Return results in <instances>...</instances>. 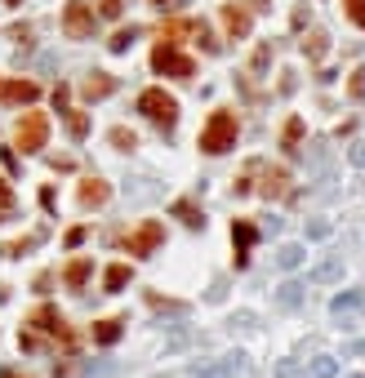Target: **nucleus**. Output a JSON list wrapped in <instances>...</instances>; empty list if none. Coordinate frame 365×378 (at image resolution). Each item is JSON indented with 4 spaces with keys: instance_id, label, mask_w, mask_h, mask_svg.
I'll return each mask as SVG.
<instances>
[{
    "instance_id": "f257e3e1",
    "label": "nucleus",
    "mask_w": 365,
    "mask_h": 378,
    "mask_svg": "<svg viewBox=\"0 0 365 378\" xmlns=\"http://www.w3.org/2000/svg\"><path fill=\"white\" fill-rule=\"evenodd\" d=\"M27 325H31V330L18 334V343H23L27 352H36V348H40V334H45V338H54V343H67V348H72V330H67V321H62V311H58V307H36Z\"/></svg>"
},
{
    "instance_id": "f03ea898",
    "label": "nucleus",
    "mask_w": 365,
    "mask_h": 378,
    "mask_svg": "<svg viewBox=\"0 0 365 378\" xmlns=\"http://www.w3.org/2000/svg\"><path fill=\"white\" fill-rule=\"evenodd\" d=\"M236 134H241L236 116H231V111H214V116H209V125L201 129V152H209V156H223L227 147H236Z\"/></svg>"
},
{
    "instance_id": "7ed1b4c3",
    "label": "nucleus",
    "mask_w": 365,
    "mask_h": 378,
    "mask_svg": "<svg viewBox=\"0 0 365 378\" xmlns=\"http://www.w3.org/2000/svg\"><path fill=\"white\" fill-rule=\"evenodd\" d=\"M138 111H143L152 125L174 129V121H178V98L165 94V89H143V94H138Z\"/></svg>"
},
{
    "instance_id": "20e7f679",
    "label": "nucleus",
    "mask_w": 365,
    "mask_h": 378,
    "mask_svg": "<svg viewBox=\"0 0 365 378\" xmlns=\"http://www.w3.org/2000/svg\"><path fill=\"white\" fill-rule=\"evenodd\" d=\"M152 72L174 76V80H192V76H196V58L178 54V49H174L170 40H160V45L152 49Z\"/></svg>"
},
{
    "instance_id": "39448f33",
    "label": "nucleus",
    "mask_w": 365,
    "mask_h": 378,
    "mask_svg": "<svg viewBox=\"0 0 365 378\" xmlns=\"http://www.w3.org/2000/svg\"><path fill=\"white\" fill-rule=\"evenodd\" d=\"M49 138V121H45V111H23L18 125H13V143L23 147V152H40Z\"/></svg>"
},
{
    "instance_id": "423d86ee",
    "label": "nucleus",
    "mask_w": 365,
    "mask_h": 378,
    "mask_svg": "<svg viewBox=\"0 0 365 378\" xmlns=\"http://www.w3.org/2000/svg\"><path fill=\"white\" fill-rule=\"evenodd\" d=\"M62 31H67V40H89L94 36V5L72 0V5L62 9Z\"/></svg>"
},
{
    "instance_id": "0eeeda50",
    "label": "nucleus",
    "mask_w": 365,
    "mask_h": 378,
    "mask_svg": "<svg viewBox=\"0 0 365 378\" xmlns=\"http://www.w3.org/2000/svg\"><path fill=\"white\" fill-rule=\"evenodd\" d=\"M160 240H165V227H160L156 218H147L138 232H129V236H125V250H129V254H138V258H147V254H156V250H160Z\"/></svg>"
},
{
    "instance_id": "6e6552de",
    "label": "nucleus",
    "mask_w": 365,
    "mask_h": 378,
    "mask_svg": "<svg viewBox=\"0 0 365 378\" xmlns=\"http://www.w3.org/2000/svg\"><path fill=\"white\" fill-rule=\"evenodd\" d=\"M250 23H254L250 0H231V5H223V27H227V36H231V40L250 36Z\"/></svg>"
},
{
    "instance_id": "1a4fd4ad",
    "label": "nucleus",
    "mask_w": 365,
    "mask_h": 378,
    "mask_svg": "<svg viewBox=\"0 0 365 378\" xmlns=\"http://www.w3.org/2000/svg\"><path fill=\"white\" fill-rule=\"evenodd\" d=\"M258 196L263 201H285L290 196V169L285 165H268L263 169V183H258Z\"/></svg>"
},
{
    "instance_id": "9d476101",
    "label": "nucleus",
    "mask_w": 365,
    "mask_h": 378,
    "mask_svg": "<svg viewBox=\"0 0 365 378\" xmlns=\"http://www.w3.org/2000/svg\"><path fill=\"white\" fill-rule=\"evenodd\" d=\"M241 369H245V356H241V352H231V356H219L214 365H196L187 378H236Z\"/></svg>"
},
{
    "instance_id": "9b49d317",
    "label": "nucleus",
    "mask_w": 365,
    "mask_h": 378,
    "mask_svg": "<svg viewBox=\"0 0 365 378\" xmlns=\"http://www.w3.org/2000/svg\"><path fill=\"white\" fill-rule=\"evenodd\" d=\"M254 240H258V227H254V223H245V218H236V223H231V245H236V267H245V262H250Z\"/></svg>"
},
{
    "instance_id": "f8f14e48",
    "label": "nucleus",
    "mask_w": 365,
    "mask_h": 378,
    "mask_svg": "<svg viewBox=\"0 0 365 378\" xmlns=\"http://www.w3.org/2000/svg\"><path fill=\"white\" fill-rule=\"evenodd\" d=\"M0 98H5V103H36L40 85L36 80H0Z\"/></svg>"
},
{
    "instance_id": "ddd939ff",
    "label": "nucleus",
    "mask_w": 365,
    "mask_h": 378,
    "mask_svg": "<svg viewBox=\"0 0 365 378\" xmlns=\"http://www.w3.org/2000/svg\"><path fill=\"white\" fill-rule=\"evenodd\" d=\"M107 196H111V187L103 183V178H85V183L76 187L80 209H98V205H107Z\"/></svg>"
},
{
    "instance_id": "4468645a",
    "label": "nucleus",
    "mask_w": 365,
    "mask_h": 378,
    "mask_svg": "<svg viewBox=\"0 0 365 378\" xmlns=\"http://www.w3.org/2000/svg\"><path fill=\"white\" fill-rule=\"evenodd\" d=\"M111 89H116V80H111L107 72H94V76L85 80V85H80V94H85V98H89V103H98V98H107Z\"/></svg>"
},
{
    "instance_id": "2eb2a0df",
    "label": "nucleus",
    "mask_w": 365,
    "mask_h": 378,
    "mask_svg": "<svg viewBox=\"0 0 365 378\" xmlns=\"http://www.w3.org/2000/svg\"><path fill=\"white\" fill-rule=\"evenodd\" d=\"M121 330H125V321H121V316H107V321H98V325H94V343H103V348H111V343L121 338Z\"/></svg>"
},
{
    "instance_id": "dca6fc26",
    "label": "nucleus",
    "mask_w": 365,
    "mask_h": 378,
    "mask_svg": "<svg viewBox=\"0 0 365 378\" xmlns=\"http://www.w3.org/2000/svg\"><path fill=\"white\" fill-rule=\"evenodd\" d=\"M339 276H343V258H325V262L312 267V281L317 285H329V281H339Z\"/></svg>"
},
{
    "instance_id": "f3484780",
    "label": "nucleus",
    "mask_w": 365,
    "mask_h": 378,
    "mask_svg": "<svg viewBox=\"0 0 365 378\" xmlns=\"http://www.w3.org/2000/svg\"><path fill=\"white\" fill-rule=\"evenodd\" d=\"M89 272H94V262L89 258H76L67 272H62V281H67L72 289H85V281H89Z\"/></svg>"
},
{
    "instance_id": "a211bd4d",
    "label": "nucleus",
    "mask_w": 365,
    "mask_h": 378,
    "mask_svg": "<svg viewBox=\"0 0 365 378\" xmlns=\"http://www.w3.org/2000/svg\"><path fill=\"white\" fill-rule=\"evenodd\" d=\"M125 285H129V267H125V262H111L107 276H103V289H107V294H121Z\"/></svg>"
},
{
    "instance_id": "6ab92c4d",
    "label": "nucleus",
    "mask_w": 365,
    "mask_h": 378,
    "mask_svg": "<svg viewBox=\"0 0 365 378\" xmlns=\"http://www.w3.org/2000/svg\"><path fill=\"white\" fill-rule=\"evenodd\" d=\"M303 258H307L303 245H280V250H276V267H280V272H294Z\"/></svg>"
},
{
    "instance_id": "aec40b11",
    "label": "nucleus",
    "mask_w": 365,
    "mask_h": 378,
    "mask_svg": "<svg viewBox=\"0 0 365 378\" xmlns=\"http://www.w3.org/2000/svg\"><path fill=\"white\" fill-rule=\"evenodd\" d=\"M298 143H303V121L290 116V121H285V134H280V147H285V152H303Z\"/></svg>"
},
{
    "instance_id": "412c9836",
    "label": "nucleus",
    "mask_w": 365,
    "mask_h": 378,
    "mask_svg": "<svg viewBox=\"0 0 365 378\" xmlns=\"http://www.w3.org/2000/svg\"><path fill=\"white\" fill-rule=\"evenodd\" d=\"M303 54H307L312 62H321V58L329 54V36H325V31H312V36L303 40Z\"/></svg>"
},
{
    "instance_id": "4be33fe9",
    "label": "nucleus",
    "mask_w": 365,
    "mask_h": 378,
    "mask_svg": "<svg viewBox=\"0 0 365 378\" xmlns=\"http://www.w3.org/2000/svg\"><path fill=\"white\" fill-rule=\"evenodd\" d=\"M40 240H45V232H31V236H23V240H9V245H5L0 254H5V258H23L27 250H36Z\"/></svg>"
},
{
    "instance_id": "5701e85b",
    "label": "nucleus",
    "mask_w": 365,
    "mask_h": 378,
    "mask_svg": "<svg viewBox=\"0 0 365 378\" xmlns=\"http://www.w3.org/2000/svg\"><path fill=\"white\" fill-rule=\"evenodd\" d=\"M107 143L116 147V152H134V147H138V134H134V129H125V125H116L111 134H107Z\"/></svg>"
},
{
    "instance_id": "b1692460",
    "label": "nucleus",
    "mask_w": 365,
    "mask_h": 378,
    "mask_svg": "<svg viewBox=\"0 0 365 378\" xmlns=\"http://www.w3.org/2000/svg\"><path fill=\"white\" fill-rule=\"evenodd\" d=\"M361 303H365V294H361V289H347V294H339V299L329 303V311H334V316H343V311H356Z\"/></svg>"
},
{
    "instance_id": "393cba45",
    "label": "nucleus",
    "mask_w": 365,
    "mask_h": 378,
    "mask_svg": "<svg viewBox=\"0 0 365 378\" xmlns=\"http://www.w3.org/2000/svg\"><path fill=\"white\" fill-rule=\"evenodd\" d=\"M174 218H182L187 227H205V213L196 209L192 201H178V205H174Z\"/></svg>"
},
{
    "instance_id": "a878e982",
    "label": "nucleus",
    "mask_w": 365,
    "mask_h": 378,
    "mask_svg": "<svg viewBox=\"0 0 365 378\" xmlns=\"http://www.w3.org/2000/svg\"><path fill=\"white\" fill-rule=\"evenodd\" d=\"M276 303H280V307H298V303H303V285H298V281H285V285L276 289Z\"/></svg>"
},
{
    "instance_id": "bb28decb",
    "label": "nucleus",
    "mask_w": 365,
    "mask_h": 378,
    "mask_svg": "<svg viewBox=\"0 0 365 378\" xmlns=\"http://www.w3.org/2000/svg\"><path fill=\"white\" fill-rule=\"evenodd\" d=\"M134 36H138V27H121V31L107 40V49H111V54H125V49L134 45Z\"/></svg>"
},
{
    "instance_id": "cd10ccee",
    "label": "nucleus",
    "mask_w": 365,
    "mask_h": 378,
    "mask_svg": "<svg viewBox=\"0 0 365 378\" xmlns=\"http://www.w3.org/2000/svg\"><path fill=\"white\" fill-rule=\"evenodd\" d=\"M67 129H72V138H85L89 134V116L85 111H67Z\"/></svg>"
},
{
    "instance_id": "c85d7f7f",
    "label": "nucleus",
    "mask_w": 365,
    "mask_h": 378,
    "mask_svg": "<svg viewBox=\"0 0 365 378\" xmlns=\"http://www.w3.org/2000/svg\"><path fill=\"white\" fill-rule=\"evenodd\" d=\"M334 374H339V365H334L329 356H317V360H312V378H334Z\"/></svg>"
},
{
    "instance_id": "c756f323",
    "label": "nucleus",
    "mask_w": 365,
    "mask_h": 378,
    "mask_svg": "<svg viewBox=\"0 0 365 378\" xmlns=\"http://www.w3.org/2000/svg\"><path fill=\"white\" fill-rule=\"evenodd\" d=\"M343 13H347V18H352L361 31H365V0H343Z\"/></svg>"
},
{
    "instance_id": "7c9ffc66",
    "label": "nucleus",
    "mask_w": 365,
    "mask_h": 378,
    "mask_svg": "<svg viewBox=\"0 0 365 378\" xmlns=\"http://www.w3.org/2000/svg\"><path fill=\"white\" fill-rule=\"evenodd\" d=\"M347 94H352V98H365V67H356L352 76H347Z\"/></svg>"
},
{
    "instance_id": "2f4dec72",
    "label": "nucleus",
    "mask_w": 365,
    "mask_h": 378,
    "mask_svg": "<svg viewBox=\"0 0 365 378\" xmlns=\"http://www.w3.org/2000/svg\"><path fill=\"white\" fill-rule=\"evenodd\" d=\"M329 232H334V227H329L325 218H312V223H307V240H325Z\"/></svg>"
},
{
    "instance_id": "473e14b6",
    "label": "nucleus",
    "mask_w": 365,
    "mask_h": 378,
    "mask_svg": "<svg viewBox=\"0 0 365 378\" xmlns=\"http://www.w3.org/2000/svg\"><path fill=\"white\" fill-rule=\"evenodd\" d=\"M98 13H103V18H121V13H125V0H98Z\"/></svg>"
},
{
    "instance_id": "72a5a7b5",
    "label": "nucleus",
    "mask_w": 365,
    "mask_h": 378,
    "mask_svg": "<svg viewBox=\"0 0 365 378\" xmlns=\"http://www.w3.org/2000/svg\"><path fill=\"white\" fill-rule=\"evenodd\" d=\"M268 58H272V45H258V54H254V72L268 67Z\"/></svg>"
},
{
    "instance_id": "f704fd0d",
    "label": "nucleus",
    "mask_w": 365,
    "mask_h": 378,
    "mask_svg": "<svg viewBox=\"0 0 365 378\" xmlns=\"http://www.w3.org/2000/svg\"><path fill=\"white\" fill-rule=\"evenodd\" d=\"M9 205H13V191H9L5 178H0V209H9Z\"/></svg>"
},
{
    "instance_id": "c9c22d12",
    "label": "nucleus",
    "mask_w": 365,
    "mask_h": 378,
    "mask_svg": "<svg viewBox=\"0 0 365 378\" xmlns=\"http://www.w3.org/2000/svg\"><path fill=\"white\" fill-rule=\"evenodd\" d=\"M80 240H85V227H72V232H67V245H72V250H76Z\"/></svg>"
},
{
    "instance_id": "e433bc0d",
    "label": "nucleus",
    "mask_w": 365,
    "mask_h": 378,
    "mask_svg": "<svg viewBox=\"0 0 365 378\" xmlns=\"http://www.w3.org/2000/svg\"><path fill=\"white\" fill-rule=\"evenodd\" d=\"M352 165H361V169H365V143H356V147H352Z\"/></svg>"
},
{
    "instance_id": "4c0bfd02",
    "label": "nucleus",
    "mask_w": 365,
    "mask_h": 378,
    "mask_svg": "<svg viewBox=\"0 0 365 378\" xmlns=\"http://www.w3.org/2000/svg\"><path fill=\"white\" fill-rule=\"evenodd\" d=\"M156 5H160V9H170V5H174V0H156Z\"/></svg>"
},
{
    "instance_id": "58836bf2",
    "label": "nucleus",
    "mask_w": 365,
    "mask_h": 378,
    "mask_svg": "<svg viewBox=\"0 0 365 378\" xmlns=\"http://www.w3.org/2000/svg\"><path fill=\"white\" fill-rule=\"evenodd\" d=\"M347 378H365V374H347Z\"/></svg>"
},
{
    "instance_id": "ea45409f",
    "label": "nucleus",
    "mask_w": 365,
    "mask_h": 378,
    "mask_svg": "<svg viewBox=\"0 0 365 378\" xmlns=\"http://www.w3.org/2000/svg\"><path fill=\"white\" fill-rule=\"evenodd\" d=\"M5 5H18V0H5Z\"/></svg>"
},
{
    "instance_id": "a19ab883",
    "label": "nucleus",
    "mask_w": 365,
    "mask_h": 378,
    "mask_svg": "<svg viewBox=\"0 0 365 378\" xmlns=\"http://www.w3.org/2000/svg\"><path fill=\"white\" fill-rule=\"evenodd\" d=\"M160 378H170V374H160Z\"/></svg>"
}]
</instances>
